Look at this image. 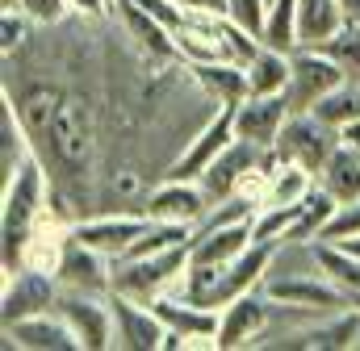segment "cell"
Returning a JSON list of instances; mask_svg holds the SVG:
<instances>
[{
    "instance_id": "cell-10",
    "label": "cell",
    "mask_w": 360,
    "mask_h": 351,
    "mask_svg": "<svg viewBox=\"0 0 360 351\" xmlns=\"http://www.w3.org/2000/svg\"><path fill=\"white\" fill-rule=\"evenodd\" d=\"M272 310H276V301L264 289H252V293L235 297L231 305H222L218 310L222 314V322H218V351L260 343V335L269 331V322H272Z\"/></svg>"
},
{
    "instance_id": "cell-31",
    "label": "cell",
    "mask_w": 360,
    "mask_h": 351,
    "mask_svg": "<svg viewBox=\"0 0 360 351\" xmlns=\"http://www.w3.org/2000/svg\"><path fill=\"white\" fill-rule=\"evenodd\" d=\"M297 213H302V205H260L252 218V239L256 243H289Z\"/></svg>"
},
{
    "instance_id": "cell-39",
    "label": "cell",
    "mask_w": 360,
    "mask_h": 351,
    "mask_svg": "<svg viewBox=\"0 0 360 351\" xmlns=\"http://www.w3.org/2000/svg\"><path fill=\"white\" fill-rule=\"evenodd\" d=\"M340 143H348V147H356L360 151V117L356 121H348V126H340Z\"/></svg>"
},
{
    "instance_id": "cell-29",
    "label": "cell",
    "mask_w": 360,
    "mask_h": 351,
    "mask_svg": "<svg viewBox=\"0 0 360 351\" xmlns=\"http://www.w3.org/2000/svg\"><path fill=\"white\" fill-rule=\"evenodd\" d=\"M335 209H340V201H335L323 184H314L310 197L302 201V213H297V226H293L289 243H314V239L327 230V222L335 218Z\"/></svg>"
},
{
    "instance_id": "cell-25",
    "label": "cell",
    "mask_w": 360,
    "mask_h": 351,
    "mask_svg": "<svg viewBox=\"0 0 360 351\" xmlns=\"http://www.w3.org/2000/svg\"><path fill=\"white\" fill-rule=\"evenodd\" d=\"M319 184H323L340 205L360 201V151L356 147L340 143V147L331 151V159L319 168Z\"/></svg>"
},
{
    "instance_id": "cell-14",
    "label": "cell",
    "mask_w": 360,
    "mask_h": 351,
    "mask_svg": "<svg viewBox=\"0 0 360 351\" xmlns=\"http://www.w3.org/2000/svg\"><path fill=\"white\" fill-rule=\"evenodd\" d=\"M143 213L147 218H160V222H188V226H197L210 213V197H205L201 180H172L168 176L160 188L147 192Z\"/></svg>"
},
{
    "instance_id": "cell-26",
    "label": "cell",
    "mask_w": 360,
    "mask_h": 351,
    "mask_svg": "<svg viewBox=\"0 0 360 351\" xmlns=\"http://www.w3.org/2000/svg\"><path fill=\"white\" fill-rule=\"evenodd\" d=\"M188 72H193V80L205 88L218 105H239L248 96V67L243 63L218 59V63H193Z\"/></svg>"
},
{
    "instance_id": "cell-37",
    "label": "cell",
    "mask_w": 360,
    "mask_h": 351,
    "mask_svg": "<svg viewBox=\"0 0 360 351\" xmlns=\"http://www.w3.org/2000/svg\"><path fill=\"white\" fill-rule=\"evenodd\" d=\"M17 8H21L34 25H59V21L72 13V8H68V0H21Z\"/></svg>"
},
{
    "instance_id": "cell-36",
    "label": "cell",
    "mask_w": 360,
    "mask_h": 351,
    "mask_svg": "<svg viewBox=\"0 0 360 351\" xmlns=\"http://www.w3.org/2000/svg\"><path fill=\"white\" fill-rule=\"evenodd\" d=\"M226 17L239 21L243 29H252V34L260 38L264 17H269V0H226Z\"/></svg>"
},
{
    "instance_id": "cell-34",
    "label": "cell",
    "mask_w": 360,
    "mask_h": 351,
    "mask_svg": "<svg viewBox=\"0 0 360 351\" xmlns=\"http://www.w3.org/2000/svg\"><path fill=\"white\" fill-rule=\"evenodd\" d=\"M327 243H344V239H360V201H348L335 209V218L327 222V230L319 234Z\"/></svg>"
},
{
    "instance_id": "cell-33",
    "label": "cell",
    "mask_w": 360,
    "mask_h": 351,
    "mask_svg": "<svg viewBox=\"0 0 360 351\" xmlns=\"http://www.w3.org/2000/svg\"><path fill=\"white\" fill-rule=\"evenodd\" d=\"M319 51H327L340 67H344V76L348 80H360V25L356 21H344Z\"/></svg>"
},
{
    "instance_id": "cell-13",
    "label": "cell",
    "mask_w": 360,
    "mask_h": 351,
    "mask_svg": "<svg viewBox=\"0 0 360 351\" xmlns=\"http://www.w3.org/2000/svg\"><path fill=\"white\" fill-rule=\"evenodd\" d=\"M289 113L293 109H289V96L285 92L243 96L235 105V134L248 138V143H256V147H264V151H272L276 138H281V130H285V121H289Z\"/></svg>"
},
{
    "instance_id": "cell-1",
    "label": "cell",
    "mask_w": 360,
    "mask_h": 351,
    "mask_svg": "<svg viewBox=\"0 0 360 351\" xmlns=\"http://www.w3.org/2000/svg\"><path fill=\"white\" fill-rule=\"evenodd\" d=\"M51 209V172L38 155H30L17 172L4 180V197H0V256L4 272L21 267V243L30 234V226Z\"/></svg>"
},
{
    "instance_id": "cell-24",
    "label": "cell",
    "mask_w": 360,
    "mask_h": 351,
    "mask_svg": "<svg viewBox=\"0 0 360 351\" xmlns=\"http://www.w3.org/2000/svg\"><path fill=\"white\" fill-rule=\"evenodd\" d=\"M310 260H314V267H319L327 280H335V284L348 293V301L360 297V256H352L344 243L314 239V243H310Z\"/></svg>"
},
{
    "instance_id": "cell-4",
    "label": "cell",
    "mask_w": 360,
    "mask_h": 351,
    "mask_svg": "<svg viewBox=\"0 0 360 351\" xmlns=\"http://www.w3.org/2000/svg\"><path fill=\"white\" fill-rule=\"evenodd\" d=\"M188 247L172 251H155V256H134V260H113V293L134 297V301H155L164 293L184 289V272H188Z\"/></svg>"
},
{
    "instance_id": "cell-21",
    "label": "cell",
    "mask_w": 360,
    "mask_h": 351,
    "mask_svg": "<svg viewBox=\"0 0 360 351\" xmlns=\"http://www.w3.org/2000/svg\"><path fill=\"white\" fill-rule=\"evenodd\" d=\"M113 13L122 17L126 34H130V38H134V42H139L151 59H180L172 29H168L160 17H151L143 4H134V0H113Z\"/></svg>"
},
{
    "instance_id": "cell-27",
    "label": "cell",
    "mask_w": 360,
    "mask_h": 351,
    "mask_svg": "<svg viewBox=\"0 0 360 351\" xmlns=\"http://www.w3.org/2000/svg\"><path fill=\"white\" fill-rule=\"evenodd\" d=\"M344 21L340 0H297V46H323Z\"/></svg>"
},
{
    "instance_id": "cell-44",
    "label": "cell",
    "mask_w": 360,
    "mask_h": 351,
    "mask_svg": "<svg viewBox=\"0 0 360 351\" xmlns=\"http://www.w3.org/2000/svg\"><path fill=\"white\" fill-rule=\"evenodd\" d=\"M218 4H222V8H226V0H218Z\"/></svg>"
},
{
    "instance_id": "cell-30",
    "label": "cell",
    "mask_w": 360,
    "mask_h": 351,
    "mask_svg": "<svg viewBox=\"0 0 360 351\" xmlns=\"http://www.w3.org/2000/svg\"><path fill=\"white\" fill-rule=\"evenodd\" d=\"M260 42L272 46V51H285V55L297 51V0H269Z\"/></svg>"
},
{
    "instance_id": "cell-11",
    "label": "cell",
    "mask_w": 360,
    "mask_h": 351,
    "mask_svg": "<svg viewBox=\"0 0 360 351\" xmlns=\"http://www.w3.org/2000/svg\"><path fill=\"white\" fill-rule=\"evenodd\" d=\"M109 305H113V347H122V351H164L168 326H164V318H160L147 301L109 293Z\"/></svg>"
},
{
    "instance_id": "cell-9",
    "label": "cell",
    "mask_w": 360,
    "mask_h": 351,
    "mask_svg": "<svg viewBox=\"0 0 360 351\" xmlns=\"http://www.w3.org/2000/svg\"><path fill=\"white\" fill-rule=\"evenodd\" d=\"M235 138H239V134H235V105H218V113L184 143V151L168 164V176H172V180H201V176L210 172V164H214Z\"/></svg>"
},
{
    "instance_id": "cell-17",
    "label": "cell",
    "mask_w": 360,
    "mask_h": 351,
    "mask_svg": "<svg viewBox=\"0 0 360 351\" xmlns=\"http://www.w3.org/2000/svg\"><path fill=\"white\" fill-rule=\"evenodd\" d=\"M68 247H72V226H68L55 209H46V213L30 226L25 243H21V267H34V272L55 276L59 263H63V256H68Z\"/></svg>"
},
{
    "instance_id": "cell-28",
    "label": "cell",
    "mask_w": 360,
    "mask_h": 351,
    "mask_svg": "<svg viewBox=\"0 0 360 351\" xmlns=\"http://www.w3.org/2000/svg\"><path fill=\"white\" fill-rule=\"evenodd\" d=\"M289 88V55L260 46V55L248 63V96H272Z\"/></svg>"
},
{
    "instance_id": "cell-5",
    "label": "cell",
    "mask_w": 360,
    "mask_h": 351,
    "mask_svg": "<svg viewBox=\"0 0 360 351\" xmlns=\"http://www.w3.org/2000/svg\"><path fill=\"white\" fill-rule=\"evenodd\" d=\"M260 289L269 293L276 305L297 310V314H331V310L352 305L348 293H344L335 280H327L319 267H314V272H285V276H281V272H269Z\"/></svg>"
},
{
    "instance_id": "cell-2",
    "label": "cell",
    "mask_w": 360,
    "mask_h": 351,
    "mask_svg": "<svg viewBox=\"0 0 360 351\" xmlns=\"http://www.w3.org/2000/svg\"><path fill=\"white\" fill-rule=\"evenodd\" d=\"M272 263H276V243H252L239 260L231 263H188L180 293L201 301V305H210V310H222L235 297L260 289Z\"/></svg>"
},
{
    "instance_id": "cell-8",
    "label": "cell",
    "mask_w": 360,
    "mask_h": 351,
    "mask_svg": "<svg viewBox=\"0 0 360 351\" xmlns=\"http://www.w3.org/2000/svg\"><path fill=\"white\" fill-rule=\"evenodd\" d=\"M55 314L72 326L80 339V351H109L113 347V305L101 293H80V289H59Z\"/></svg>"
},
{
    "instance_id": "cell-15",
    "label": "cell",
    "mask_w": 360,
    "mask_h": 351,
    "mask_svg": "<svg viewBox=\"0 0 360 351\" xmlns=\"http://www.w3.org/2000/svg\"><path fill=\"white\" fill-rule=\"evenodd\" d=\"M147 213L139 209V213H105V218H89V222H76L72 230H76V239L80 243H89L92 251H101V256H109V260H122L130 247H134V239L147 230Z\"/></svg>"
},
{
    "instance_id": "cell-6",
    "label": "cell",
    "mask_w": 360,
    "mask_h": 351,
    "mask_svg": "<svg viewBox=\"0 0 360 351\" xmlns=\"http://www.w3.org/2000/svg\"><path fill=\"white\" fill-rule=\"evenodd\" d=\"M344 80H348L344 67H340L327 51H319V46H297V51L289 55V88H285L289 109H293V113H310L331 88H340Z\"/></svg>"
},
{
    "instance_id": "cell-22",
    "label": "cell",
    "mask_w": 360,
    "mask_h": 351,
    "mask_svg": "<svg viewBox=\"0 0 360 351\" xmlns=\"http://www.w3.org/2000/svg\"><path fill=\"white\" fill-rule=\"evenodd\" d=\"M252 222H231V226H210L193 234L188 263H231L252 247Z\"/></svg>"
},
{
    "instance_id": "cell-16",
    "label": "cell",
    "mask_w": 360,
    "mask_h": 351,
    "mask_svg": "<svg viewBox=\"0 0 360 351\" xmlns=\"http://www.w3.org/2000/svg\"><path fill=\"white\" fill-rule=\"evenodd\" d=\"M4 347L17 351H80V339L72 335V326L55 314V310H42V314H30V318H17L4 326Z\"/></svg>"
},
{
    "instance_id": "cell-12",
    "label": "cell",
    "mask_w": 360,
    "mask_h": 351,
    "mask_svg": "<svg viewBox=\"0 0 360 351\" xmlns=\"http://www.w3.org/2000/svg\"><path fill=\"white\" fill-rule=\"evenodd\" d=\"M55 297H59V280L46 276V272H34V267H17V272H4V293H0V322H17V318H30V314H42V310H55Z\"/></svg>"
},
{
    "instance_id": "cell-18",
    "label": "cell",
    "mask_w": 360,
    "mask_h": 351,
    "mask_svg": "<svg viewBox=\"0 0 360 351\" xmlns=\"http://www.w3.org/2000/svg\"><path fill=\"white\" fill-rule=\"evenodd\" d=\"M55 280H59V289H80V293L109 297L113 293V260L101 256V251H92L89 243H80L76 230H72V247H68V256L59 263Z\"/></svg>"
},
{
    "instance_id": "cell-3",
    "label": "cell",
    "mask_w": 360,
    "mask_h": 351,
    "mask_svg": "<svg viewBox=\"0 0 360 351\" xmlns=\"http://www.w3.org/2000/svg\"><path fill=\"white\" fill-rule=\"evenodd\" d=\"M42 147L51 151L55 168L63 176H89L92 151H96V130H92V105L80 92H68L63 88Z\"/></svg>"
},
{
    "instance_id": "cell-40",
    "label": "cell",
    "mask_w": 360,
    "mask_h": 351,
    "mask_svg": "<svg viewBox=\"0 0 360 351\" xmlns=\"http://www.w3.org/2000/svg\"><path fill=\"white\" fill-rule=\"evenodd\" d=\"M340 4H344V17L360 25V0H340Z\"/></svg>"
},
{
    "instance_id": "cell-32",
    "label": "cell",
    "mask_w": 360,
    "mask_h": 351,
    "mask_svg": "<svg viewBox=\"0 0 360 351\" xmlns=\"http://www.w3.org/2000/svg\"><path fill=\"white\" fill-rule=\"evenodd\" d=\"M310 113H319V117H323L327 126H335V130L348 126V121H356L360 117V80H344L340 88H331Z\"/></svg>"
},
{
    "instance_id": "cell-7",
    "label": "cell",
    "mask_w": 360,
    "mask_h": 351,
    "mask_svg": "<svg viewBox=\"0 0 360 351\" xmlns=\"http://www.w3.org/2000/svg\"><path fill=\"white\" fill-rule=\"evenodd\" d=\"M335 147H340V130L327 126L319 113H289V121H285L272 155L289 159V164H302V168H310V172L319 176V168L331 159Z\"/></svg>"
},
{
    "instance_id": "cell-43",
    "label": "cell",
    "mask_w": 360,
    "mask_h": 351,
    "mask_svg": "<svg viewBox=\"0 0 360 351\" xmlns=\"http://www.w3.org/2000/svg\"><path fill=\"white\" fill-rule=\"evenodd\" d=\"M352 305H356V310H360V297H352Z\"/></svg>"
},
{
    "instance_id": "cell-38",
    "label": "cell",
    "mask_w": 360,
    "mask_h": 351,
    "mask_svg": "<svg viewBox=\"0 0 360 351\" xmlns=\"http://www.w3.org/2000/svg\"><path fill=\"white\" fill-rule=\"evenodd\" d=\"M68 8L84 21H105L113 13V0H68Z\"/></svg>"
},
{
    "instance_id": "cell-42",
    "label": "cell",
    "mask_w": 360,
    "mask_h": 351,
    "mask_svg": "<svg viewBox=\"0 0 360 351\" xmlns=\"http://www.w3.org/2000/svg\"><path fill=\"white\" fill-rule=\"evenodd\" d=\"M17 4H21V0H0V8H17Z\"/></svg>"
},
{
    "instance_id": "cell-19",
    "label": "cell",
    "mask_w": 360,
    "mask_h": 351,
    "mask_svg": "<svg viewBox=\"0 0 360 351\" xmlns=\"http://www.w3.org/2000/svg\"><path fill=\"white\" fill-rule=\"evenodd\" d=\"M285 347H302V351H348V347H360V310L356 305L331 310L323 322H314V326L289 335Z\"/></svg>"
},
{
    "instance_id": "cell-20",
    "label": "cell",
    "mask_w": 360,
    "mask_h": 351,
    "mask_svg": "<svg viewBox=\"0 0 360 351\" xmlns=\"http://www.w3.org/2000/svg\"><path fill=\"white\" fill-rule=\"evenodd\" d=\"M264 155H269L264 147H256V143H248V138H235V143H231L214 164H210V172L201 176V188H205L210 205H222L226 197H235L239 176L248 172V168H256Z\"/></svg>"
},
{
    "instance_id": "cell-23",
    "label": "cell",
    "mask_w": 360,
    "mask_h": 351,
    "mask_svg": "<svg viewBox=\"0 0 360 351\" xmlns=\"http://www.w3.org/2000/svg\"><path fill=\"white\" fill-rule=\"evenodd\" d=\"M30 155H34V138H30L21 113H17L13 92L4 88V96H0V180H8Z\"/></svg>"
},
{
    "instance_id": "cell-35",
    "label": "cell",
    "mask_w": 360,
    "mask_h": 351,
    "mask_svg": "<svg viewBox=\"0 0 360 351\" xmlns=\"http://www.w3.org/2000/svg\"><path fill=\"white\" fill-rule=\"evenodd\" d=\"M30 25H34V21H30L21 8H0V51H4V55H13V51L25 42Z\"/></svg>"
},
{
    "instance_id": "cell-41",
    "label": "cell",
    "mask_w": 360,
    "mask_h": 351,
    "mask_svg": "<svg viewBox=\"0 0 360 351\" xmlns=\"http://www.w3.org/2000/svg\"><path fill=\"white\" fill-rule=\"evenodd\" d=\"M344 247H348L352 256H360V239H344Z\"/></svg>"
}]
</instances>
